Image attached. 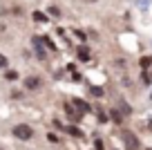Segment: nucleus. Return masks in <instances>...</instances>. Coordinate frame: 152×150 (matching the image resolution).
Returning <instances> with one entry per match:
<instances>
[{
    "instance_id": "nucleus-1",
    "label": "nucleus",
    "mask_w": 152,
    "mask_h": 150,
    "mask_svg": "<svg viewBox=\"0 0 152 150\" xmlns=\"http://www.w3.org/2000/svg\"><path fill=\"white\" fill-rule=\"evenodd\" d=\"M14 137L16 139H20V141H29L34 137V128L31 126H27V123H18V126H14Z\"/></svg>"
},
{
    "instance_id": "nucleus-2",
    "label": "nucleus",
    "mask_w": 152,
    "mask_h": 150,
    "mask_svg": "<svg viewBox=\"0 0 152 150\" xmlns=\"http://www.w3.org/2000/svg\"><path fill=\"white\" fill-rule=\"evenodd\" d=\"M121 137H123L125 150H139V146H141V141H139V137L134 135L132 130H123V132H121Z\"/></svg>"
},
{
    "instance_id": "nucleus-3",
    "label": "nucleus",
    "mask_w": 152,
    "mask_h": 150,
    "mask_svg": "<svg viewBox=\"0 0 152 150\" xmlns=\"http://www.w3.org/2000/svg\"><path fill=\"white\" fill-rule=\"evenodd\" d=\"M72 105H74L76 110H78V112L81 114H85V112H90V103H85V101H83V99H72Z\"/></svg>"
},
{
    "instance_id": "nucleus-4",
    "label": "nucleus",
    "mask_w": 152,
    "mask_h": 150,
    "mask_svg": "<svg viewBox=\"0 0 152 150\" xmlns=\"http://www.w3.org/2000/svg\"><path fill=\"white\" fill-rule=\"evenodd\" d=\"M65 112H67V117H69V121H74V123H78V121H81V112H78V110L74 108V105H69V103H67V105H65Z\"/></svg>"
},
{
    "instance_id": "nucleus-5",
    "label": "nucleus",
    "mask_w": 152,
    "mask_h": 150,
    "mask_svg": "<svg viewBox=\"0 0 152 150\" xmlns=\"http://www.w3.org/2000/svg\"><path fill=\"white\" fill-rule=\"evenodd\" d=\"M25 88L27 90H38L40 88V76H27V79H25Z\"/></svg>"
},
{
    "instance_id": "nucleus-6",
    "label": "nucleus",
    "mask_w": 152,
    "mask_h": 150,
    "mask_svg": "<svg viewBox=\"0 0 152 150\" xmlns=\"http://www.w3.org/2000/svg\"><path fill=\"white\" fill-rule=\"evenodd\" d=\"M31 43H34V49H36V56L40 58V61H45V49H43V40H40V38L36 36V38H34Z\"/></svg>"
},
{
    "instance_id": "nucleus-7",
    "label": "nucleus",
    "mask_w": 152,
    "mask_h": 150,
    "mask_svg": "<svg viewBox=\"0 0 152 150\" xmlns=\"http://www.w3.org/2000/svg\"><path fill=\"white\" fill-rule=\"evenodd\" d=\"M78 61H90V49H87V47L85 45H81V47H78Z\"/></svg>"
},
{
    "instance_id": "nucleus-8",
    "label": "nucleus",
    "mask_w": 152,
    "mask_h": 150,
    "mask_svg": "<svg viewBox=\"0 0 152 150\" xmlns=\"http://www.w3.org/2000/svg\"><path fill=\"white\" fill-rule=\"evenodd\" d=\"M139 65H141V70H148V67H152V56H143L141 61H139Z\"/></svg>"
},
{
    "instance_id": "nucleus-9",
    "label": "nucleus",
    "mask_w": 152,
    "mask_h": 150,
    "mask_svg": "<svg viewBox=\"0 0 152 150\" xmlns=\"http://www.w3.org/2000/svg\"><path fill=\"white\" fill-rule=\"evenodd\" d=\"M31 18L36 20V23H47V16H45L43 11H34V14H31Z\"/></svg>"
},
{
    "instance_id": "nucleus-10",
    "label": "nucleus",
    "mask_w": 152,
    "mask_h": 150,
    "mask_svg": "<svg viewBox=\"0 0 152 150\" xmlns=\"http://www.w3.org/2000/svg\"><path fill=\"white\" fill-rule=\"evenodd\" d=\"M110 114H112V117H110L112 121H116V123L123 121V114H121V110H110Z\"/></svg>"
},
{
    "instance_id": "nucleus-11",
    "label": "nucleus",
    "mask_w": 152,
    "mask_h": 150,
    "mask_svg": "<svg viewBox=\"0 0 152 150\" xmlns=\"http://www.w3.org/2000/svg\"><path fill=\"white\" fill-rule=\"evenodd\" d=\"M5 79H7V81H18L20 76H18V72H16V70H7V72H5Z\"/></svg>"
},
{
    "instance_id": "nucleus-12",
    "label": "nucleus",
    "mask_w": 152,
    "mask_h": 150,
    "mask_svg": "<svg viewBox=\"0 0 152 150\" xmlns=\"http://www.w3.org/2000/svg\"><path fill=\"white\" fill-rule=\"evenodd\" d=\"M67 132H69L72 137H83V132H81V128H76V126H69L67 128Z\"/></svg>"
},
{
    "instance_id": "nucleus-13",
    "label": "nucleus",
    "mask_w": 152,
    "mask_h": 150,
    "mask_svg": "<svg viewBox=\"0 0 152 150\" xmlns=\"http://www.w3.org/2000/svg\"><path fill=\"white\" fill-rule=\"evenodd\" d=\"M7 65H9V58L5 54H0V70H7Z\"/></svg>"
},
{
    "instance_id": "nucleus-14",
    "label": "nucleus",
    "mask_w": 152,
    "mask_h": 150,
    "mask_svg": "<svg viewBox=\"0 0 152 150\" xmlns=\"http://www.w3.org/2000/svg\"><path fill=\"white\" fill-rule=\"evenodd\" d=\"M40 40H43L45 45L49 47V49H56V45H54V43H52V38H49V36H43V38H40Z\"/></svg>"
},
{
    "instance_id": "nucleus-15",
    "label": "nucleus",
    "mask_w": 152,
    "mask_h": 150,
    "mask_svg": "<svg viewBox=\"0 0 152 150\" xmlns=\"http://www.w3.org/2000/svg\"><path fill=\"white\" fill-rule=\"evenodd\" d=\"M90 92L94 94L96 99H101V96H103V94H105V92H103V90H101V88H90Z\"/></svg>"
},
{
    "instance_id": "nucleus-16",
    "label": "nucleus",
    "mask_w": 152,
    "mask_h": 150,
    "mask_svg": "<svg viewBox=\"0 0 152 150\" xmlns=\"http://www.w3.org/2000/svg\"><path fill=\"white\" fill-rule=\"evenodd\" d=\"M49 16H54V18H58V16H61V9H58V7H49Z\"/></svg>"
},
{
    "instance_id": "nucleus-17",
    "label": "nucleus",
    "mask_w": 152,
    "mask_h": 150,
    "mask_svg": "<svg viewBox=\"0 0 152 150\" xmlns=\"http://www.w3.org/2000/svg\"><path fill=\"white\" fill-rule=\"evenodd\" d=\"M141 79H143V85H150V83H152V79H150V74H148V72H143Z\"/></svg>"
},
{
    "instance_id": "nucleus-18",
    "label": "nucleus",
    "mask_w": 152,
    "mask_h": 150,
    "mask_svg": "<svg viewBox=\"0 0 152 150\" xmlns=\"http://www.w3.org/2000/svg\"><path fill=\"white\" fill-rule=\"evenodd\" d=\"M121 110H123L125 114H130V112H132V108H130V105L125 103V101H121Z\"/></svg>"
},
{
    "instance_id": "nucleus-19",
    "label": "nucleus",
    "mask_w": 152,
    "mask_h": 150,
    "mask_svg": "<svg viewBox=\"0 0 152 150\" xmlns=\"http://www.w3.org/2000/svg\"><path fill=\"white\" fill-rule=\"evenodd\" d=\"M107 119H110V117H107L105 112H99V121H101V123H103V121H107Z\"/></svg>"
},
{
    "instance_id": "nucleus-20",
    "label": "nucleus",
    "mask_w": 152,
    "mask_h": 150,
    "mask_svg": "<svg viewBox=\"0 0 152 150\" xmlns=\"http://www.w3.org/2000/svg\"><path fill=\"white\" fill-rule=\"evenodd\" d=\"M47 139L52 141V143H56V141H58V137H56V135H52V132H49V135H47Z\"/></svg>"
},
{
    "instance_id": "nucleus-21",
    "label": "nucleus",
    "mask_w": 152,
    "mask_h": 150,
    "mask_svg": "<svg viewBox=\"0 0 152 150\" xmlns=\"http://www.w3.org/2000/svg\"><path fill=\"white\" fill-rule=\"evenodd\" d=\"M23 96V92H18V90H16V92H11V99H20Z\"/></svg>"
},
{
    "instance_id": "nucleus-22",
    "label": "nucleus",
    "mask_w": 152,
    "mask_h": 150,
    "mask_svg": "<svg viewBox=\"0 0 152 150\" xmlns=\"http://www.w3.org/2000/svg\"><path fill=\"white\" fill-rule=\"evenodd\" d=\"M148 150H152V148H148Z\"/></svg>"
},
{
    "instance_id": "nucleus-23",
    "label": "nucleus",
    "mask_w": 152,
    "mask_h": 150,
    "mask_svg": "<svg viewBox=\"0 0 152 150\" xmlns=\"http://www.w3.org/2000/svg\"><path fill=\"white\" fill-rule=\"evenodd\" d=\"M92 2H94V0H92Z\"/></svg>"
},
{
    "instance_id": "nucleus-24",
    "label": "nucleus",
    "mask_w": 152,
    "mask_h": 150,
    "mask_svg": "<svg viewBox=\"0 0 152 150\" xmlns=\"http://www.w3.org/2000/svg\"><path fill=\"white\" fill-rule=\"evenodd\" d=\"M0 150H2V148H0Z\"/></svg>"
}]
</instances>
